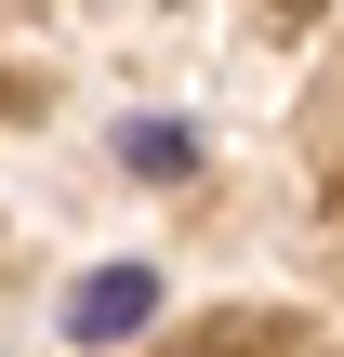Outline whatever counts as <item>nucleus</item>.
I'll use <instances>...</instances> for the list:
<instances>
[{
    "label": "nucleus",
    "mask_w": 344,
    "mask_h": 357,
    "mask_svg": "<svg viewBox=\"0 0 344 357\" xmlns=\"http://www.w3.org/2000/svg\"><path fill=\"white\" fill-rule=\"evenodd\" d=\"M146 318H159V278H146V265H93V278L66 291V331H80V344H133Z\"/></svg>",
    "instance_id": "1"
},
{
    "label": "nucleus",
    "mask_w": 344,
    "mask_h": 357,
    "mask_svg": "<svg viewBox=\"0 0 344 357\" xmlns=\"http://www.w3.org/2000/svg\"><path fill=\"white\" fill-rule=\"evenodd\" d=\"M119 159H133V172H186V132H172V119H133Z\"/></svg>",
    "instance_id": "2"
}]
</instances>
